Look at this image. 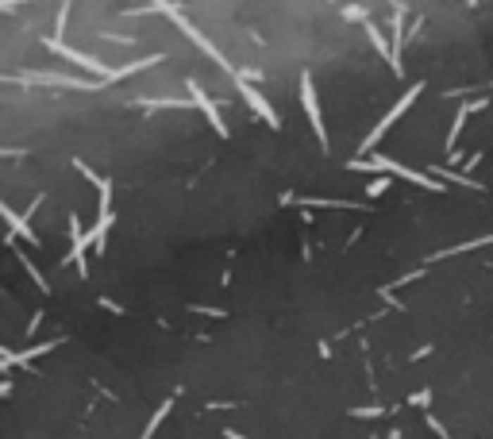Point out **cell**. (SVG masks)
I'll use <instances>...</instances> for the list:
<instances>
[{"mask_svg": "<svg viewBox=\"0 0 493 439\" xmlns=\"http://www.w3.org/2000/svg\"><path fill=\"white\" fill-rule=\"evenodd\" d=\"M351 170H385V174H397V177H405V182H413V185H424V189H432V193H439L443 185L435 182L432 174H420V170H408V166H401V162H389V158H382V154H370V158H355L351 162Z\"/></svg>", "mask_w": 493, "mask_h": 439, "instance_id": "6da1fadb", "label": "cell"}, {"mask_svg": "<svg viewBox=\"0 0 493 439\" xmlns=\"http://www.w3.org/2000/svg\"><path fill=\"white\" fill-rule=\"evenodd\" d=\"M416 96H420V85H413V89H408V93H405V96H401V101H397V104H393V108H389V116H382V124H377V127H374V132H370V135H366V139H363V154H366V158H370V154H374V146H377V139H382V135H385V132H389V127H393V124H397V120H401V116H405V112H408V108H413V101H416Z\"/></svg>", "mask_w": 493, "mask_h": 439, "instance_id": "7a4b0ae2", "label": "cell"}, {"mask_svg": "<svg viewBox=\"0 0 493 439\" xmlns=\"http://www.w3.org/2000/svg\"><path fill=\"white\" fill-rule=\"evenodd\" d=\"M301 104H305V112H308V124H312V132H316V139L327 143L324 120H320V104H316V85H312V73L308 70L301 73Z\"/></svg>", "mask_w": 493, "mask_h": 439, "instance_id": "3957f363", "label": "cell"}, {"mask_svg": "<svg viewBox=\"0 0 493 439\" xmlns=\"http://www.w3.org/2000/svg\"><path fill=\"white\" fill-rule=\"evenodd\" d=\"M46 46H51V51H58L62 58H70L73 66H81V70H93V73H101L104 81H112V73H116V70H104L101 62H96V58H89V54H81V51H70V46H62L58 39H46Z\"/></svg>", "mask_w": 493, "mask_h": 439, "instance_id": "277c9868", "label": "cell"}, {"mask_svg": "<svg viewBox=\"0 0 493 439\" xmlns=\"http://www.w3.org/2000/svg\"><path fill=\"white\" fill-rule=\"evenodd\" d=\"M70 235H73V250H70V262L77 266V274H81V278H85V274H89V266H85V250H89V243H93V239H89V235L81 231L77 216H70Z\"/></svg>", "mask_w": 493, "mask_h": 439, "instance_id": "5b68a950", "label": "cell"}, {"mask_svg": "<svg viewBox=\"0 0 493 439\" xmlns=\"http://www.w3.org/2000/svg\"><path fill=\"white\" fill-rule=\"evenodd\" d=\"M189 96H193V101H196V104H201V112H204V116H208V124H212V127H216V135H227V124H224V120H220V112H216V104H212V101H208V96H204V89H201V85H196V81H189Z\"/></svg>", "mask_w": 493, "mask_h": 439, "instance_id": "8992f818", "label": "cell"}, {"mask_svg": "<svg viewBox=\"0 0 493 439\" xmlns=\"http://www.w3.org/2000/svg\"><path fill=\"white\" fill-rule=\"evenodd\" d=\"M54 347H58V339H51V343H39V347H27L23 355H15V351H4V355H0V370H12V366H20V362H31V359H39V355H51Z\"/></svg>", "mask_w": 493, "mask_h": 439, "instance_id": "52a82bcc", "label": "cell"}, {"mask_svg": "<svg viewBox=\"0 0 493 439\" xmlns=\"http://www.w3.org/2000/svg\"><path fill=\"white\" fill-rule=\"evenodd\" d=\"M239 93L246 96V104H251V108H254V112H258V116H262V120H266V124H270V127H277V124H282V120H277V116H274V108H270V104H266V101H262V96H258V93H254V89H251V85H246V73H239Z\"/></svg>", "mask_w": 493, "mask_h": 439, "instance_id": "ba28073f", "label": "cell"}, {"mask_svg": "<svg viewBox=\"0 0 493 439\" xmlns=\"http://www.w3.org/2000/svg\"><path fill=\"white\" fill-rule=\"evenodd\" d=\"M401 35H405V4L401 8H393V73H401L405 70V62H401Z\"/></svg>", "mask_w": 493, "mask_h": 439, "instance_id": "9c48e42d", "label": "cell"}, {"mask_svg": "<svg viewBox=\"0 0 493 439\" xmlns=\"http://www.w3.org/2000/svg\"><path fill=\"white\" fill-rule=\"evenodd\" d=\"M0 216L8 220V227H12V231L20 235V239H27L31 247H39V239H35V231H31V227H27V220H20V216H15V212H12V208H8V205H0Z\"/></svg>", "mask_w": 493, "mask_h": 439, "instance_id": "30bf717a", "label": "cell"}, {"mask_svg": "<svg viewBox=\"0 0 493 439\" xmlns=\"http://www.w3.org/2000/svg\"><path fill=\"white\" fill-rule=\"evenodd\" d=\"M478 108H482V101H474V104H463V112L455 116V124H451V135H447V146H451V151H455V139H458V132H463L466 116H474Z\"/></svg>", "mask_w": 493, "mask_h": 439, "instance_id": "8fae6325", "label": "cell"}, {"mask_svg": "<svg viewBox=\"0 0 493 439\" xmlns=\"http://www.w3.org/2000/svg\"><path fill=\"white\" fill-rule=\"evenodd\" d=\"M170 409H174V393H170V397H166V401H162V409H158V412H154V416H151V424H146V428H143V439H151L154 432H158V424H162V420H166V416H170Z\"/></svg>", "mask_w": 493, "mask_h": 439, "instance_id": "7c38bea8", "label": "cell"}, {"mask_svg": "<svg viewBox=\"0 0 493 439\" xmlns=\"http://www.w3.org/2000/svg\"><path fill=\"white\" fill-rule=\"evenodd\" d=\"M366 35H370V43H374L377 51H382L385 58L393 62V43H385V39H382V31H377V27H374V23H370V20H366Z\"/></svg>", "mask_w": 493, "mask_h": 439, "instance_id": "4fadbf2b", "label": "cell"}, {"mask_svg": "<svg viewBox=\"0 0 493 439\" xmlns=\"http://www.w3.org/2000/svg\"><path fill=\"white\" fill-rule=\"evenodd\" d=\"M15 258H20V266H23V270H27V274H31V281H35V286H39V293H46V289H51V286H46V278H43V274L35 270V266H31V258L23 255V250H15Z\"/></svg>", "mask_w": 493, "mask_h": 439, "instance_id": "5bb4252c", "label": "cell"}, {"mask_svg": "<svg viewBox=\"0 0 493 439\" xmlns=\"http://www.w3.org/2000/svg\"><path fill=\"white\" fill-rule=\"evenodd\" d=\"M432 177H447V182H455V185H466V189H482L474 177H463V174H451V170H432Z\"/></svg>", "mask_w": 493, "mask_h": 439, "instance_id": "9a60e30c", "label": "cell"}, {"mask_svg": "<svg viewBox=\"0 0 493 439\" xmlns=\"http://www.w3.org/2000/svg\"><path fill=\"white\" fill-rule=\"evenodd\" d=\"M305 208H358L355 201H305Z\"/></svg>", "mask_w": 493, "mask_h": 439, "instance_id": "2e32d148", "label": "cell"}, {"mask_svg": "<svg viewBox=\"0 0 493 439\" xmlns=\"http://www.w3.org/2000/svg\"><path fill=\"white\" fill-rule=\"evenodd\" d=\"M385 189H389V177H374V182H370V189H366V197H382Z\"/></svg>", "mask_w": 493, "mask_h": 439, "instance_id": "e0dca14e", "label": "cell"}, {"mask_svg": "<svg viewBox=\"0 0 493 439\" xmlns=\"http://www.w3.org/2000/svg\"><path fill=\"white\" fill-rule=\"evenodd\" d=\"M432 401V393H428V389H420V393H413V405H420V409H424V405H428Z\"/></svg>", "mask_w": 493, "mask_h": 439, "instance_id": "ac0fdd59", "label": "cell"}, {"mask_svg": "<svg viewBox=\"0 0 493 439\" xmlns=\"http://www.w3.org/2000/svg\"><path fill=\"white\" fill-rule=\"evenodd\" d=\"M227 439H246V435H239V432H227Z\"/></svg>", "mask_w": 493, "mask_h": 439, "instance_id": "d6986e66", "label": "cell"}]
</instances>
